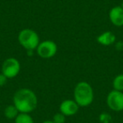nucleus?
Instances as JSON below:
<instances>
[{
  "instance_id": "nucleus-1",
  "label": "nucleus",
  "mask_w": 123,
  "mask_h": 123,
  "mask_svg": "<svg viewBox=\"0 0 123 123\" xmlns=\"http://www.w3.org/2000/svg\"><path fill=\"white\" fill-rule=\"evenodd\" d=\"M38 99L36 93L31 89L22 88L14 93L13 96V105L21 113H30L37 107Z\"/></svg>"
},
{
  "instance_id": "nucleus-2",
  "label": "nucleus",
  "mask_w": 123,
  "mask_h": 123,
  "mask_svg": "<svg viewBox=\"0 0 123 123\" xmlns=\"http://www.w3.org/2000/svg\"><path fill=\"white\" fill-rule=\"evenodd\" d=\"M94 94L92 86L86 81H81L76 84L74 90V99L79 107H87L94 101Z\"/></svg>"
},
{
  "instance_id": "nucleus-3",
  "label": "nucleus",
  "mask_w": 123,
  "mask_h": 123,
  "mask_svg": "<svg viewBox=\"0 0 123 123\" xmlns=\"http://www.w3.org/2000/svg\"><path fill=\"white\" fill-rule=\"evenodd\" d=\"M18 41L19 45L23 48H25L28 52L29 51L32 52L35 50H36L38 45L41 42L37 32L29 28H25L19 31L18 35Z\"/></svg>"
},
{
  "instance_id": "nucleus-4",
  "label": "nucleus",
  "mask_w": 123,
  "mask_h": 123,
  "mask_svg": "<svg viewBox=\"0 0 123 123\" xmlns=\"http://www.w3.org/2000/svg\"><path fill=\"white\" fill-rule=\"evenodd\" d=\"M2 74H4L8 79H14L19 75L21 70L20 62L14 57H9L4 61L2 64Z\"/></svg>"
},
{
  "instance_id": "nucleus-5",
  "label": "nucleus",
  "mask_w": 123,
  "mask_h": 123,
  "mask_svg": "<svg viewBox=\"0 0 123 123\" xmlns=\"http://www.w3.org/2000/svg\"><path fill=\"white\" fill-rule=\"evenodd\" d=\"M38 56L44 59L51 58L57 52V46L51 40H45L40 42L36 48Z\"/></svg>"
},
{
  "instance_id": "nucleus-6",
  "label": "nucleus",
  "mask_w": 123,
  "mask_h": 123,
  "mask_svg": "<svg viewBox=\"0 0 123 123\" xmlns=\"http://www.w3.org/2000/svg\"><path fill=\"white\" fill-rule=\"evenodd\" d=\"M106 105L113 111L120 112L123 111V92L111 90L106 97Z\"/></svg>"
},
{
  "instance_id": "nucleus-7",
  "label": "nucleus",
  "mask_w": 123,
  "mask_h": 123,
  "mask_svg": "<svg viewBox=\"0 0 123 123\" xmlns=\"http://www.w3.org/2000/svg\"><path fill=\"white\" fill-rule=\"evenodd\" d=\"M79 105L74 99H65L60 104L59 112L65 116H73L78 113Z\"/></svg>"
},
{
  "instance_id": "nucleus-8",
  "label": "nucleus",
  "mask_w": 123,
  "mask_h": 123,
  "mask_svg": "<svg viewBox=\"0 0 123 123\" xmlns=\"http://www.w3.org/2000/svg\"><path fill=\"white\" fill-rule=\"evenodd\" d=\"M109 19L113 25L117 27L123 26V9L121 5L111 8L109 12Z\"/></svg>"
},
{
  "instance_id": "nucleus-9",
  "label": "nucleus",
  "mask_w": 123,
  "mask_h": 123,
  "mask_svg": "<svg viewBox=\"0 0 123 123\" xmlns=\"http://www.w3.org/2000/svg\"><path fill=\"white\" fill-rule=\"evenodd\" d=\"M96 40H97L99 44L107 46L114 44L116 42V37L114 33L111 32V31H105V32L101 33L100 35H99L97 36V38H96Z\"/></svg>"
},
{
  "instance_id": "nucleus-10",
  "label": "nucleus",
  "mask_w": 123,
  "mask_h": 123,
  "mask_svg": "<svg viewBox=\"0 0 123 123\" xmlns=\"http://www.w3.org/2000/svg\"><path fill=\"white\" fill-rule=\"evenodd\" d=\"M4 116L9 120H14L19 114V111L14 105H9L4 108Z\"/></svg>"
},
{
  "instance_id": "nucleus-11",
  "label": "nucleus",
  "mask_w": 123,
  "mask_h": 123,
  "mask_svg": "<svg viewBox=\"0 0 123 123\" xmlns=\"http://www.w3.org/2000/svg\"><path fill=\"white\" fill-rule=\"evenodd\" d=\"M14 123H35L34 119L30 115V113H21L14 119Z\"/></svg>"
},
{
  "instance_id": "nucleus-12",
  "label": "nucleus",
  "mask_w": 123,
  "mask_h": 123,
  "mask_svg": "<svg viewBox=\"0 0 123 123\" xmlns=\"http://www.w3.org/2000/svg\"><path fill=\"white\" fill-rule=\"evenodd\" d=\"M113 89L123 92V74H118L112 81Z\"/></svg>"
},
{
  "instance_id": "nucleus-13",
  "label": "nucleus",
  "mask_w": 123,
  "mask_h": 123,
  "mask_svg": "<svg viewBox=\"0 0 123 123\" xmlns=\"http://www.w3.org/2000/svg\"><path fill=\"white\" fill-rule=\"evenodd\" d=\"M66 117L63 114H62L61 112H57L53 116L51 121L54 123H65L66 121Z\"/></svg>"
},
{
  "instance_id": "nucleus-14",
  "label": "nucleus",
  "mask_w": 123,
  "mask_h": 123,
  "mask_svg": "<svg viewBox=\"0 0 123 123\" xmlns=\"http://www.w3.org/2000/svg\"><path fill=\"white\" fill-rule=\"evenodd\" d=\"M7 80H8V78L1 73L0 74V87H3V86L5 85L6 83H7Z\"/></svg>"
},
{
  "instance_id": "nucleus-15",
  "label": "nucleus",
  "mask_w": 123,
  "mask_h": 123,
  "mask_svg": "<svg viewBox=\"0 0 123 123\" xmlns=\"http://www.w3.org/2000/svg\"><path fill=\"white\" fill-rule=\"evenodd\" d=\"M110 115H107V114H101L100 115V121L103 123H108L109 122V119H106V118L110 117Z\"/></svg>"
},
{
  "instance_id": "nucleus-16",
  "label": "nucleus",
  "mask_w": 123,
  "mask_h": 123,
  "mask_svg": "<svg viewBox=\"0 0 123 123\" xmlns=\"http://www.w3.org/2000/svg\"><path fill=\"white\" fill-rule=\"evenodd\" d=\"M42 123H54V122H53V121H51V120H46V121H43Z\"/></svg>"
},
{
  "instance_id": "nucleus-17",
  "label": "nucleus",
  "mask_w": 123,
  "mask_h": 123,
  "mask_svg": "<svg viewBox=\"0 0 123 123\" xmlns=\"http://www.w3.org/2000/svg\"><path fill=\"white\" fill-rule=\"evenodd\" d=\"M121 8H122V9H123V2H122V4H121Z\"/></svg>"
}]
</instances>
